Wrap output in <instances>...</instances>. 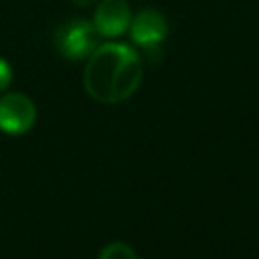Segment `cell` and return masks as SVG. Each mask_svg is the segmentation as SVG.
<instances>
[{
    "label": "cell",
    "instance_id": "obj_1",
    "mask_svg": "<svg viewBox=\"0 0 259 259\" xmlns=\"http://www.w3.org/2000/svg\"><path fill=\"white\" fill-rule=\"evenodd\" d=\"M142 83V59L123 42H103L87 57L83 87L99 103L130 99Z\"/></svg>",
    "mask_w": 259,
    "mask_h": 259
},
{
    "label": "cell",
    "instance_id": "obj_2",
    "mask_svg": "<svg viewBox=\"0 0 259 259\" xmlns=\"http://www.w3.org/2000/svg\"><path fill=\"white\" fill-rule=\"evenodd\" d=\"M53 42L65 59L81 61V59H87L99 45V32L93 20L69 18L55 28Z\"/></svg>",
    "mask_w": 259,
    "mask_h": 259
},
{
    "label": "cell",
    "instance_id": "obj_3",
    "mask_svg": "<svg viewBox=\"0 0 259 259\" xmlns=\"http://www.w3.org/2000/svg\"><path fill=\"white\" fill-rule=\"evenodd\" d=\"M36 121V107L24 93H6L0 97V130L10 136L26 134Z\"/></svg>",
    "mask_w": 259,
    "mask_h": 259
},
{
    "label": "cell",
    "instance_id": "obj_4",
    "mask_svg": "<svg viewBox=\"0 0 259 259\" xmlns=\"http://www.w3.org/2000/svg\"><path fill=\"white\" fill-rule=\"evenodd\" d=\"M168 34V20L156 8H144L130 22V36L132 40L142 47L146 53H154L160 49L162 40Z\"/></svg>",
    "mask_w": 259,
    "mask_h": 259
},
{
    "label": "cell",
    "instance_id": "obj_5",
    "mask_svg": "<svg viewBox=\"0 0 259 259\" xmlns=\"http://www.w3.org/2000/svg\"><path fill=\"white\" fill-rule=\"evenodd\" d=\"M132 12L125 0H101L93 14V24L99 36L115 38L130 28Z\"/></svg>",
    "mask_w": 259,
    "mask_h": 259
},
{
    "label": "cell",
    "instance_id": "obj_6",
    "mask_svg": "<svg viewBox=\"0 0 259 259\" xmlns=\"http://www.w3.org/2000/svg\"><path fill=\"white\" fill-rule=\"evenodd\" d=\"M99 259H138V255L127 243L113 241V243H109L101 249Z\"/></svg>",
    "mask_w": 259,
    "mask_h": 259
},
{
    "label": "cell",
    "instance_id": "obj_7",
    "mask_svg": "<svg viewBox=\"0 0 259 259\" xmlns=\"http://www.w3.org/2000/svg\"><path fill=\"white\" fill-rule=\"evenodd\" d=\"M12 83V67L8 61L0 57V91H4Z\"/></svg>",
    "mask_w": 259,
    "mask_h": 259
},
{
    "label": "cell",
    "instance_id": "obj_8",
    "mask_svg": "<svg viewBox=\"0 0 259 259\" xmlns=\"http://www.w3.org/2000/svg\"><path fill=\"white\" fill-rule=\"evenodd\" d=\"M71 2H73V4H77V6H81V8H83V6H89V4H91V2H93V0H71Z\"/></svg>",
    "mask_w": 259,
    "mask_h": 259
}]
</instances>
